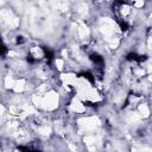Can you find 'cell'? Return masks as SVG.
<instances>
[{
  "instance_id": "2e32d148",
  "label": "cell",
  "mask_w": 152,
  "mask_h": 152,
  "mask_svg": "<svg viewBox=\"0 0 152 152\" xmlns=\"http://www.w3.org/2000/svg\"><path fill=\"white\" fill-rule=\"evenodd\" d=\"M118 44H119L118 40H112V42H111V48H112V49H115V48L118 46Z\"/></svg>"
},
{
  "instance_id": "ac0fdd59",
  "label": "cell",
  "mask_w": 152,
  "mask_h": 152,
  "mask_svg": "<svg viewBox=\"0 0 152 152\" xmlns=\"http://www.w3.org/2000/svg\"><path fill=\"white\" fill-rule=\"evenodd\" d=\"M62 55H63L64 57H66V56H68V54H66V50H63V51H62Z\"/></svg>"
},
{
  "instance_id": "6da1fadb",
  "label": "cell",
  "mask_w": 152,
  "mask_h": 152,
  "mask_svg": "<svg viewBox=\"0 0 152 152\" xmlns=\"http://www.w3.org/2000/svg\"><path fill=\"white\" fill-rule=\"evenodd\" d=\"M58 106V95L55 92H49L42 99V107L45 109H55Z\"/></svg>"
},
{
  "instance_id": "7a4b0ae2",
  "label": "cell",
  "mask_w": 152,
  "mask_h": 152,
  "mask_svg": "<svg viewBox=\"0 0 152 152\" xmlns=\"http://www.w3.org/2000/svg\"><path fill=\"white\" fill-rule=\"evenodd\" d=\"M70 107H71V109H73L74 112H77V113H82V112H84V106H83L82 102H81L78 99L73 100Z\"/></svg>"
},
{
  "instance_id": "277c9868",
  "label": "cell",
  "mask_w": 152,
  "mask_h": 152,
  "mask_svg": "<svg viewBox=\"0 0 152 152\" xmlns=\"http://www.w3.org/2000/svg\"><path fill=\"white\" fill-rule=\"evenodd\" d=\"M62 81H63L64 83L70 84V83L76 82L77 78H76V76L74 75V74H64V75H62Z\"/></svg>"
},
{
  "instance_id": "52a82bcc",
  "label": "cell",
  "mask_w": 152,
  "mask_h": 152,
  "mask_svg": "<svg viewBox=\"0 0 152 152\" xmlns=\"http://www.w3.org/2000/svg\"><path fill=\"white\" fill-rule=\"evenodd\" d=\"M139 113H140V115L144 116V118L149 116V114H150L149 107H147L146 104H140V106H139Z\"/></svg>"
},
{
  "instance_id": "5bb4252c",
  "label": "cell",
  "mask_w": 152,
  "mask_h": 152,
  "mask_svg": "<svg viewBox=\"0 0 152 152\" xmlns=\"http://www.w3.org/2000/svg\"><path fill=\"white\" fill-rule=\"evenodd\" d=\"M63 61H62V59H56V66L57 68L59 69V70H62V69H63Z\"/></svg>"
},
{
  "instance_id": "ba28073f",
  "label": "cell",
  "mask_w": 152,
  "mask_h": 152,
  "mask_svg": "<svg viewBox=\"0 0 152 152\" xmlns=\"http://www.w3.org/2000/svg\"><path fill=\"white\" fill-rule=\"evenodd\" d=\"M38 132H39V134L44 135V137H46V135H49L50 133H51V130H50L48 126H43V127H39Z\"/></svg>"
},
{
  "instance_id": "5b68a950",
  "label": "cell",
  "mask_w": 152,
  "mask_h": 152,
  "mask_svg": "<svg viewBox=\"0 0 152 152\" xmlns=\"http://www.w3.org/2000/svg\"><path fill=\"white\" fill-rule=\"evenodd\" d=\"M24 87H25V81H24V80H17V81H14V83H13L14 92H17V93L23 92Z\"/></svg>"
},
{
  "instance_id": "9c48e42d",
  "label": "cell",
  "mask_w": 152,
  "mask_h": 152,
  "mask_svg": "<svg viewBox=\"0 0 152 152\" xmlns=\"http://www.w3.org/2000/svg\"><path fill=\"white\" fill-rule=\"evenodd\" d=\"M13 83H14V80L12 78V76H6L5 78V87L6 88H13Z\"/></svg>"
},
{
  "instance_id": "3957f363",
  "label": "cell",
  "mask_w": 152,
  "mask_h": 152,
  "mask_svg": "<svg viewBox=\"0 0 152 152\" xmlns=\"http://www.w3.org/2000/svg\"><path fill=\"white\" fill-rule=\"evenodd\" d=\"M78 35L81 38H87L89 36V28L84 25L83 23H80V27H78Z\"/></svg>"
},
{
  "instance_id": "9a60e30c",
  "label": "cell",
  "mask_w": 152,
  "mask_h": 152,
  "mask_svg": "<svg viewBox=\"0 0 152 152\" xmlns=\"http://www.w3.org/2000/svg\"><path fill=\"white\" fill-rule=\"evenodd\" d=\"M142 5H144V0H135L134 2L135 7H142Z\"/></svg>"
},
{
  "instance_id": "7c38bea8",
  "label": "cell",
  "mask_w": 152,
  "mask_h": 152,
  "mask_svg": "<svg viewBox=\"0 0 152 152\" xmlns=\"http://www.w3.org/2000/svg\"><path fill=\"white\" fill-rule=\"evenodd\" d=\"M130 12H131V8L128 6H126V5H125V6L121 7V13H122V16L126 17L127 14H130Z\"/></svg>"
},
{
  "instance_id": "8fae6325",
  "label": "cell",
  "mask_w": 152,
  "mask_h": 152,
  "mask_svg": "<svg viewBox=\"0 0 152 152\" xmlns=\"http://www.w3.org/2000/svg\"><path fill=\"white\" fill-rule=\"evenodd\" d=\"M32 100H33V103H35L36 106H42V97H39L38 95H33Z\"/></svg>"
},
{
  "instance_id": "e0dca14e",
  "label": "cell",
  "mask_w": 152,
  "mask_h": 152,
  "mask_svg": "<svg viewBox=\"0 0 152 152\" xmlns=\"http://www.w3.org/2000/svg\"><path fill=\"white\" fill-rule=\"evenodd\" d=\"M4 113H5V108H4L2 104H0V115H2Z\"/></svg>"
},
{
  "instance_id": "d6986e66",
  "label": "cell",
  "mask_w": 152,
  "mask_h": 152,
  "mask_svg": "<svg viewBox=\"0 0 152 152\" xmlns=\"http://www.w3.org/2000/svg\"><path fill=\"white\" fill-rule=\"evenodd\" d=\"M8 55H10V56H16L17 54H16V52H13V51H10V52H8Z\"/></svg>"
},
{
  "instance_id": "30bf717a",
  "label": "cell",
  "mask_w": 152,
  "mask_h": 152,
  "mask_svg": "<svg viewBox=\"0 0 152 152\" xmlns=\"http://www.w3.org/2000/svg\"><path fill=\"white\" fill-rule=\"evenodd\" d=\"M84 142L87 145H92L95 142V138L93 137V135H87V137L84 138Z\"/></svg>"
},
{
  "instance_id": "8992f818",
  "label": "cell",
  "mask_w": 152,
  "mask_h": 152,
  "mask_svg": "<svg viewBox=\"0 0 152 152\" xmlns=\"http://www.w3.org/2000/svg\"><path fill=\"white\" fill-rule=\"evenodd\" d=\"M31 54H32L33 57H36V58H40V57H43V51L38 46H35L31 49Z\"/></svg>"
},
{
  "instance_id": "4fadbf2b",
  "label": "cell",
  "mask_w": 152,
  "mask_h": 152,
  "mask_svg": "<svg viewBox=\"0 0 152 152\" xmlns=\"http://www.w3.org/2000/svg\"><path fill=\"white\" fill-rule=\"evenodd\" d=\"M18 139L20 140V141H24V140L27 139V135L25 134V132H19V134H18Z\"/></svg>"
}]
</instances>
